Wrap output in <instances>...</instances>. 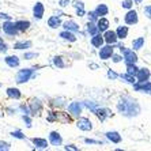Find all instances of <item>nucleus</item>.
<instances>
[{
    "label": "nucleus",
    "instance_id": "nucleus-1",
    "mask_svg": "<svg viewBox=\"0 0 151 151\" xmlns=\"http://www.w3.org/2000/svg\"><path fill=\"white\" fill-rule=\"evenodd\" d=\"M116 109L121 116L127 117V119H134L137 117L142 112L140 104L137 102V99H135L131 95H123L120 97V99L116 104Z\"/></svg>",
    "mask_w": 151,
    "mask_h": 151
},
{
    "label": "nucleus",
    "instance_id": "nucleus-2",
    "mask_svg": "<svg viewBox=\"0 0 151 151\" xmlns=\"http://www.w3.org/2000/svg\"><path fill=\"white\" fill-rule=\"evenodd\" d=\"M35 78H37V74H35V70L33 67L21 68L15 75V82H17V84H25L29 81L35 79Z\"/></svg>",
    "mask_w": 151,
    "mask_h": 151
},
{
    "label": "nucleus",
    "instance_id": "nucleus-3",
    "mask_svg": "<svg viewBox=\"0 0 151 151\" xmlns=\"http://www.w3.org/2000/svg\"><path fill=\"white\" fill-rule=\"evenodd\" d=\"M26 104H27V106H29L30 116L32 117L40 116L42 113V110H44V104H42V101L40 98H37V97H32Z\"/></svg>",
    "mask_w": 151,
    "mask_h": 151
},
{
    "label": "nucleus",
    "instance_id": "nucleus-4",
    "mask_svg": "<svg viewBox=\"0 0 151 151\" xmlns=\"http://www.w3.org/2000/svg\"><path fill=\"white\" fill-rule=\"evenodd\" d=\"M120 53L123 55V61L125 64H137V55L134 49H128L125 46H120Z\"/></svg>",
    "mask_w": 151,
    "mask_h": 151
},
{
    "label": "nucleus",
    "instance_id": "nucleus-5",
    "mask_svg": "<svg viewBox=\"0 0 151 151\" xmlns=\"http://www.w3.org/2000/svg\"><path fill=\"white\" fill-rule=\"evenodd\" d=\"M0 29H1V32L7 35V37H11V38H14V37H17V35L19 34L17 26H15V22L12 21V19H10V21H3Z\"/></svg>",
    "mask_w": 151,
    "mask_h": 151
},
{
    "label": "nucleus",
    "instance_id": "nucleus-6",
    "mask_svg": "<svg viewBox=\"0 0 151 151\" xmlns=\"http://www.w3.org/2000/svg\"><path fill=\"white\" fill-rule=\"evenodd\" d=\"M65 108H67L68 114H70L72 119H78L79 116H82V112H83V109H84L81 101H72V102H70Z\"/></svg>",
    "mask_w": 151,
    "mask_h": 151
},
{
    "label": "nucleus",
    "instance_id": "nucleus-7",
    "mask_svg": "<svg viewBox=\"0 0 151 151\" xmlns=\"http://www.w3.org/2000/svg\"><path fill=\"white\" fill-rule=\"evenodd\" d=\"M75 125H76L81 131H83V132H90V131H93V128H94L91 120L88 119V117H82V116H79L76 119Z\"/></svg>",
    "mask_w": 151,
    "mask_h": 151
},
{
    "label": "nucleus",
    "instance_id": "nucleus-8",
    "mask_svg": "<svg viewBox=\"0 0 151 151\" xmlns=\"http://www.w3.org/2000/svg\"><path fill=\"white\" fill-rule=\"evenodd\" d=\"M93 114H95V117L101 121V123H104V121H106V120L109 119V117L113 116V112L109 109V108H104V106H98L97 109L93 112Z\"/></svg>",
    "mask_w": 151,
    "mask_h": 151
},
{
    "label": "nucleus",
    "instance_id": "nucleus-9",
    "mask_svg": "<svg viewBox=\"0 0 151 151\" xmlns=\"http://www.w3.org/2000/svg\"><path fill=\"white\" fill-rule=\"evenodd\" d=\"M124 22H125L127 26H135V25H137V22H139V15H137V11L134 10V8L127 10V14L124 15Z\"/></svg>",
    "mask_w": 151,
    "mask_h": 151
},
{
    "label": "nucleus",
    "instance_id": "nucleus-10",
    "mask_svg": "<svg viewBox=\"0 0 151 151\" xmlns=\"http://www.w3.org/2000/svg\"><path fill=\"white\" fill-rule=\"evenodd\" d=\"M113 52H114V46L109 45V44H104L98 50V56L101 60L106 61V60H110V56L113 55Z\"/></svg>",
    "mask_w": 151,
    "mask_h": 151
},
{
    "label": "nucleus",
    "instance_id": "nucleus-11",
    "mask_svg": "<svg viewBox=\"0 0 151 151\" xmlns=\"http://www.w3.org/2000/svg\"><path fill=\"white\" fill-rule=\"evenodd\" d=\"M48 142H49V144L53 146V147L63 146V137H61L60 132H57V131H50L49 135H48Z\"/></svg>",
    "mask_w": 151,
    "mask_h": 151
},
{
    "label": "nucleus",
    "instance_id": "nucleus-12",
    "mask_svg": "<svg viewBox=\"0 0 151 151\" xmlns=\"http://www.w3.org/2000/svg\"><path fill=\"white\" fill-rule=\"evenodd\" d=\"M134 90L137 93H144V94H151V81L146 82H136L132 84Z\"/></svg>",
    "mask_w": 151,
    "mask_h": 151
},
{
    "label": "nucleus",
    "instance_id": "nucleus-13",
    "mask_svg": "<svg viewBox=\"0 0 151 151\" xmlns=\"http://www.w3.org/2000/svg\"><path fill=\"white\" fill-rule=\"evenodd\" d=\"M45 15V6L41 3V1H37V3L33 6V18L35 21H41Z\"/></svg>",
    "mask_w": 151,
    "mask_h": 151
},
{
    "label": "nucleus",
    "instance_id": "nucleus-14",
    "mask_svg": "<svg viewBox=\"0 0 151 151\" xmlns=\"http://www.w3.org/2000/svg\"><path fill=\"white\" fill-rule=\"evenodd\" d=\"M102 37H104L105 44H109V45H114V44L119 41V38H117V35H116V32H114V30H110V29H108V30H105V32L102 33Z\"/></svg>",
    "mask_w": 151,
    "mask_h": 151
},
{
    "label": "nucleus",
    "instance_id": "nucleus-15",
    "mask_svg": "<svg viewBox=\"0 0 151 151\" xmlns=\"http://www.w3.org/2000/svg\"><path fill=\"white\" fill-rule=\"evenodd\" d=\"M49 106L52 109H64L67 106V99L63 98V97H56V98H52L49 101Z\"/></svg>",
    "mask_w": 151,
    "mask_h": 151
},
{
    "label": "nucleus",
    "instance_id": "nucleus-16",
    "mask_svg": "<svg viewBox=\"0 0 151 151\" xmlns=\"http://www.w3.org/2000/svg\"><path fill=\"white\" fill-rule=\"evenodd\" d=\"M150 76H151V71L148 70L147 67H143V68H139L135 75L136 78V82H146V81H150Z\"/></svg>",
    "mask_w": 151,
    "mask_h": 151
},
{
    "label": "nucleus",
    "instance_id": "nucleus-17",
    "mask_svg": "<svg viewBox=\"0 0 151 151\" xmlns=\"http://www.w3.org/2000/svg\"><path fill=\"white\" fill-rule=\"evenodd\" d=\"M105 137H106V140L113 144H120L121 140H123L120 132H117V131H108V132H105Z\"/></svg>",
    "mask_w": 151,
    "mask_h": 151
},
{
    "label": "nucleus",
    "instance_id": "nucleus-18",
    "mask_svg": "<svg viewBox=\"0 0 151 151\" xmlns=\"http://www.w3.org/2000/svg\"><path fill=\"white\" fill-rule=\"evenodd\" d=\"M61 27H63L64 30H70V32H72V33H81V26L78 25L75 21H72V19L64 21L63 23H61Z\"/></svg>",
    "mask_w": 151,
    "mask_h": 151
},
{
    "label": "nucleus",
    "instance_id": "nucleus-19",
    "mask_svg": "<svg viewBox=\"0 0 151 151\" xmlns=\"http://www.w3.org/2000/svg\"><path fill=\"white\" fill-rule=\"evenodd\" d=\"M30 142H32V144L37 150H45V148L49 147V142L46 139H44V137H32Z\"/></svg>",
    "mask_w": 151,
    "mask_h": 151
},
{
    "label": "nucleus",
    "instance_id": "nucleus-20",
    "mask_svg": "<svg viewBox=\"0 0 151 151\" xmlns=\"http://www.w3.org/2000/svg\"><path fill=\"white\" fill-rule=\"evenodd\" d=\"M4 63L7 64V67L10 68H18L21 65V59L17 55H7L4 57Z\"/></svg>",
    "mask_w": 151,
    "mask_h": 151
},
{
    "label": "nucleus",
    "instance_id": "nucleus-21",
    "mask_svg": "<svg viewBox=\"0 0 151 151\" xmlns=\"http://www.w3.org/2000/svg\"><path fill=\"white\" fill-rule=\"evenodd\" d=\"M15 26H17L19 33H26L32 27V22L27 19H19V21H15Z\"/></svg>",
    "mask_w": 151,
    "mask_h": 151
},
{
    "label": "nucleus",
    "instance_id": "nucleus-22",
    "mask_svg": "<svg viewBox=\"0 0 151 151\" xmlns=\"http://www.w3.org/2000/svg\"><path fill=\"white\" fill-rule=\"evenodd\" d=\"M95 25H97V27H98L99 33H104L105 30L110 29V22L106 17H99L98 19H97V22H95Z\"/></svg>",
    "mask_w": 151,
    "mask_h": 151
},
{
    "label": "nucleus",
    "instance_id": "nucleus-23",
    "mask_svg": "<svg viewBox=\"0 0 151 151\" xmlns=\"http://www.w3.org/2000/svg\"><path fill=\"white\" fill-rule=\"evenodd\" d=\"M6 94L10 99H14V101H19L22 98V91L18 87H7L6 90Z\"/></svg>",
    "mask_w": 151,
    "mask_h": 151
},
{
    "label": "nucleus",
    "instance_id": "nucleus-24",
    "mask_svg": "<svg viewBox=\"0 0 151 151\" xmlns=\"http://www.w3.org/2000/svg\"><path fill=\"white\" fill-rule=\"evenodd\" d=\"M59 37L67 42H76V40H78L76 33H72L70 30H64V29H63V32H60Z\"/></svg>",
    "mask_w": 151,
    "mask_h": 151
},
{
    "label": "nucleus",
    "instance_id": "nucleus-25",
    "mask_svg": "<svg viewBox=\"0 0 151 151\" xmlns=\"http://www.w3.org/2000/svg\"><path fill=\"white\" fill-rule=\"evenodd\" d=\"M90 44H91V46H94V48H97V49H99L104 44H105V41H104V37H102V33H97V34L91 35V38H90Z\"/></svg>",
    "mask_w": 151,
    "mask_h": 151
},
{
    "label": "nucleus",
    "instance_id": "nucleus-26",
    "mask_svg": "<svg viewBox=\"0 0 151 151\" xmlns=\"http://www.w3.org/2000/svg\"><path fill=\"white\" fill-rule=\"evenodd\" d=\"M33 46V42L29 40H21V41L14 42V49L17 50H29Z\"/></svg>",
    "mask_w": 151,
    "mask_h": 151
},
{
    "label": "nucleus",
    "instance_id": "nucleus-27",
    "mask_svg": "<svg viewBox=\"0 0 151 151\" xmlns=\"http://www.w3.org/2000/svg\"><path fill=\"white\" fill-rule=\"evenodd\" d=\"M116 32V35H117V38L120 40H125L127 37H128V34H129V27L127 25H120L117 26V29L114 30Z\"/></svg>",
    "mask_w": 151,
    "mask_h": 151
},
{
    "label": "nucleus",
    "instance_id": "nucleus-28",
    "mask_svg": "<svg viewBox=\"0 0 151 151\" xmlns=\"http://www.w3.org/2000/svg\"><path fill=\"white\" fill-rule=\"evenodd\" d=\"M48 26H49L50 29H59V27H61V23H63V21H61V18L60 17H57V15H55L53 14L52 17H49L48 18Z\"/></svg>",
    "mask_w": 151,
    "mask_h": 151
},
{
    "label": "nucleus",
    "instance_id": "nucleus-29",
    "mask_svg": "<svg viewBox=\"0 0 151 151\" xmlns=\"http://www.w3.org/2000/svg\"><path fill=\"white\" fill-rule=\"evenodd\" d=\"M94 12L98 15V18L99 17H106V15L109 14V7H108L105 3H101V4H98V6L95 7Z\"/></svg>",
    "mask_w": 151,
    "mask_h": 151
},
{
    "label": "nucleus",
    "instance_id": "nucleus-30",
    "mask_svg": "<svg viewBox=\"0 0 151 151\" xmlns=\"http://www.w3.org/2000/svg\"><path fill=\"white\" fill-rule=\"evenodd\" d=\"M57 121L63 124H68L72 121V117L68 114V112H63V110L60 109L59 113H57Z\"/></svg>",
    "mask_w": 151,
    "mask_h": 151
},
{
    "label": "nucleus",
    "instance_id": "nucleus-31",
    "mask_svg": "<svg viewBox=\"0 0 151 151\" xmlns=\"http://www.w3.org/2000/svg\"><path fill=\"white\" fill-rule=\"evenodd\" d=\"M84 27H86V34H88L90 37L98 33V27H97V25H95V22L87 21V23H86V26H84Z\"/></svg>",
    "mask_w": 151,
    "mask_h": 151
},
{
    "label": "nucleus",
    "instance_id": "nucleus-32",
    "mask_svg": "<svg viewBox=\"0 0 151 151\" xmlns=\"http://www.w3.org/2000/svg\"><path fill=\"white\" fill-rule=\"evenodd\" d=\"M82 105H83V108L88 109L90 112L93 113L99 106V104L98 102H95V101H91V99H84V101H82Z\"/></svg>",
    "mask_w": 151,
    "mask_h": 151
},
{
    "label": "nucleus",
    "instance_id": "nucleus-33",
    "mask_svg": "<svg viewBox=\"0 0 151 151\" xmlns=\"http://www.w3.org/2000/svg\"><path fill=\"white\" fill-rule=\"evenodd\" d=\"M119 79H121L123 82H125V83L128 84H134L136 83V78L134 76V75H129V74H127V72H121V74H119Z\"/></svg>",
    "mask_w": 151,
    "mask_h": 151
},
{
    "label": "nucleus",
    "instance_id": "nucleus-34",
    "mask_svg": "<svg viewBox=\"0 0 151 151\" xmlns=\"http://www.w3.org/2000/svg\"><path fill=\"white\" fill-rule=\"evenodd\" d=\"M52 65L55 68H64L65 67V61L63 56H53L52 57Z\"/></svg>",
    "mask_w": 151,
    "mask_h": 151
},
{
    "label": "nucleus",
    "instance_id": "nucleus-35",
    "mask_svg": "<svg viewBox=\"0 0 151 151\" xmlns=\"http://www.w3.org/2000/svg\"><path fill=\"white\" fill-rule=\"evenodd\" d=\"M143 46H144V37H137L136 40L132 41V48H131V49H134L135 52H137V50H140Z\"/></svg>",
    "mask_w": 151,
    "mask_h": 151
},
{
    "label": "nucleus",
    "instance_id": "nucleus-36",
    "mask_svg": "<svg viewBox=\"0 0 151 151\" xmlns=\"http://www.w3.org/2000/svg\"><path fill=\"white\" fill-rule=\"evenodd\" d=\"M57 113L59 109H50L46 112V121L48 123H56L57 121Z\"/></svg>",
    "mask_w": 151,
    "mask_h": 151
},
{
    "label": "nucleus",
    "instance_id": "nucleus-37",
    "mask_svg": "<svg viewBox=\"0 0 151 151\" xmlns=\"http://www.w3.org/2000/svg\"><path fill=\"white\" fill-rule=\"evenodd\" d=\"M137 70H139V67H137L136 64H125V72L129 75H136Z\"/></svg>",
    "mask_w": 151,
    "mask_h": 151
},
{
    "label": "nucleus",
    "instance_id": "nucleus-38",
    "mask_svg": "<svg viewBox=\"0 0 151 151\" xmlns=\"http://www.w3.org/2000/svg\"><path fill=\"white\" fill-rule=\"evenodd\" d=\"M10 135L14 139H18V140H25L26 139V135L22 132L21 129H15V131H12V132H10Z\"/></svg>",
    "mask_w": 151,
    "mask_h": 151
},
{
    "label": "nucleus",
    "instance_id": "nucleus-39",
    "mask_svg": "<svg viewBox=\"0 0 151 151\" xmlns=\"http://www.w3.org/2000/svg\"><path fill=\"white\" fill-rule=\"evenodd\" d=\"M40 55L37 52H27V50H23V56H22V59H25V60H34L37 59Z\"/></svg>",
    "mask_w": 151,
    "mask_h": 151
},
{
    "label": "nucleus",
    "instance_id": "nucleus-40",
    "mask_svg": "<svg viewBox=\"0 0 151 151\" xmlns=\"http://www.w3.org/2000/svg\"><path fill=\"white\" fill-rule=\"evenodd\" d=\"M17 109H18V112L22 113V114H30L29 106H27V104H25V102H22V104H19Z\"/></svg>",
    "mask_w": 151,
    "mask_h": 151
},
{
    "label": "nucleus",
    "instance_id": "nucleus-41",
    "mask_svg": "<svg viewBox=\"0 0 151 151\" xmlns=\"http://www.w3.org/2000/svg\"><path fill=\"white\" fill-rule=\"evenodd\" d=\"M110 60H112V63H114V64L123 63V55H121V53L113 52V55L110 56Z\"/></svg>",
    "mask_w": 151,
    "mask_h": 151
},
{
    "label": "nucleus",
    "instance_id": "nucleus-42",
    "mask_svg": "<svg viewBox=\"0 0 151 151\" xmlns=\"http://www.w3.org/2000/svg\"><path fill=\"white\" fill-rule=\"evenodd\" d=\"M22 120H23V123L27 128H32L33 127V117L30 114H22Z\"/></svg>",
    "mask_w": 151,
    "mask_h": 151
},
{
    "label": "nucleus",
    "instance_id": "nucleus-43",
    "mask_svg": "<svg viewBox=\"0 0 151 151\" xmlns=\"http://www.w3.org/2000/svg\"><path fill=\"white\" fill-rule=\"evenodd\" d=\"M106 76H108V79H109V81H117V79H119V74H117L114 70H112V68H110V70H108Z\"/></svg>",
    "mask_w": 151,
    "mask_h": 151
},
{
    "label": "nucleus",
    "instance_id": "nucleus-44",
    "mask_svg": "<svg viewBox=\"0 0 151 151\" xmlns=\"http://www.w3.org/2000/svg\"><path fill=\"white\" fill-rule=\"evenodd\" d=\"M8 49H10V48H8V44L4 41V38L0 35V53H7Z\"/></svg>",
    "mask_w": 151,
    "mask_h": 151
},
{
    "label": "nucleus",
    "instance_id": "nucleus-45",
    "mask_svg": "<svg viewBox=\"0 0 151 151\" xmlns=\"http://www.w3.org/2000/svg\"><path fill=\"white\" fill-rule=\"evenodd\" d=\"M120 6H121V8H124V10H129V8H134V0H123Z\"/></svg>",
    "mask_w": 151,
    "mask_h": 151
},
{
    "label": "nucleus",
    "instance_id": "nucleus-46",
    "mask_svg": "<svg viewBox=\"0 0 151 151\" xmlns=\"http://www.w3.org/2000/svg\"><path fill=\"white\" fill-rule=\"evenodd\" d=\"M86 17H87V21H90V22H97V19H98V15L95 14L94 11L86 12Z\"/></svg>",
    "mask_w": 151,
    "mask_h": 151
},
{
    "label": "nucleus",
    "instance_id": "nucleus-47",
    "mask_svg": "<svg viewBox=\"0 0 151 151\" xmlns=\"http://www.w3.org/2000/svg\"><path fill=\"white\" fill-rule=\"evenodd\" d=\"M71 6L74 8H84V1H82V0H71Z\"/></svg>",
    "mask_w": 151,
    "mask_h": 151
},
{
    "label": "nucleus",
    "instance_id": "nucleus-48",
    "mask_svg": "<svg viewBox=\"0 0 151 151\" xmlns=\"http://www.w3.org/2000/svg\"><path fill=\"white\" fill-rule=\"evenodd\" d=\"M11 150V144L6 140H0V151H8Z\"/></svg>",
    "mask_w": 151,
    "mask_h": 151
},
{
    "label": "nucleus",
    "instance_id": "nucleus-49",
    "mask_svg": "<svg viewBox=\"0 0 151 151\" xmlns=\"http://www.w3.org/2000/svg\"><path fill=\"white\" fill-rule=\"evenodd\" d=\"M84 144H104L105 142H101V140H95V139H90V137H86V139H83Z\"/></svg>",
    "mask_w": 151,
    "mask_h": 151
},
{
    "label": "nucleus",
    "instance_id": "nucleus-50",
    "mask_svg": "<svg viewBox=\"0 0 151 151\" xmlns=\"http://www.w3.org/2000/svg\"><path fill=\"white\" fill-rule=\"evenodd\" d=\"M17 112H18V109H17V108H14V106H7V108H6V113H7V114H10V116L17 114Z\"/></svg>",
    "mask_w": 151,
    "mask_h": 151
},
{
    "label": "nucleus",
    "instance_id": "nucleus-51",
    "mask_svg": "<svg viewBox=\"0 0 151 151\" xmlns=\"http://www.w3.org/2000/svg\"><path fill=\"white\" fill-rule=\"evenodd\" d=\"M63 148L65 151H78V150H79V147H78V146H75V144H65Z\"/></svg>",
    "mask_w": 151,
    "mask_h": 151
},
{
    "label": "nucleus",
    "instance_id": "nucleus-52",
    "mask_svg": "<svg viewBox=\"0 0 151 151\" xmlns=\"http://www.w3.org/2000/svg\"><path fill=\"white\" fill-rule=\"evenodd\" d=\"M71 6V0H59V7L60 8H65Z\"/></svg>",
    "mask_w": 151,
    "mask_h": 151
},
{
    "label": "nucleus",
    "instance_id": "nucleus-53",
    "mask_svg": "<svg viewBox=\"0 0 151 151\" xmlns=\"http://www.w3.org/2000/svg\"><path fill=\"white\" fill-rule=\"evenodd\" d=\"M11 19V15H8L7 12H3V11H0V21H10Z\"/></svg>",
    "mask_w": 151,
    "mask_h": 151
},
{
    "label": "nucleus",
    "instance_id": "nucleus-54",
    "mask_svg": "<svg viewBox=\"0 0 151 151\" xmlns=\"http://www.w3.org/2000/svg\"><path fill=\"white\" fill-rule=\"evenodd\" d=\"M75 15H76V17H84V15H86V10H84V8H75Z\"/></svg>",
    "mask_w": 151,
    "mask_h": 151
},
{
    "label": "nucleus",
    "instance_id": "nucleus-55",
    "mask_svg": "<svg viewBox=\"0 0 151 151\" xmlns=\"http://www.w3.org/2000/svg\"><path fill=\"white\" fill-rule=\"evenodd\" d=\"M144 14H146L147 18L151 19V6H146V7H144Z\"/></svg>",
    "mask_w": 151,
    "mask_h": 151
},
{
    "label": "nucleus",
    "instance_id": "nucleus-56",
    "mask_svg": "<svg viewBox=\"0 0 151 151\" xmlns=\"http://www.w3.org/2000/svg\"><path fill=\"white\" fill-rule=\"evenodd\" d=\"M55 15H57V17H60V18H61V17H64V15H65V14H64V12H63V11H61V10H56V11H55Z\"/></svg>",
    "mask_w": 151,
    "mask_h": 151
},
{
    "label": "nucleus",
    "instance_id": "nucleus-57",
    "mask_svg": "<svg viewBox=\"0 0 151 151\" xmlns=\"http://www.w3.org/2000/svg\"><path fill=\"white\" fill-rule=\"evenodd\" d=\"M98 68H99L98 64H95V63H91V64H90V70H98Z\"/></svg>",
    "mask_w": 151,
    "mask_h": 151
},
{
    "label": "nucleus",
    "instance_id": "nucleus-58",
    "mask_svg": "<svg viewBox=\"0 0 151 151\" xmlns=\"http://www.w3.org/2000/svg\"><path fill=\"white\" fill-rule=\"evenodd\" d=\"M143 0H134V4H142Z\"/></svg>",
    "mask_w": 151,
    "mask_h": 151
},
{
    "label": "nucleus",
    "instance_id": "nucleus-59",
    "mask_svg": "<svg viewBox=\"0 0 151 151\" xmlns=\"http://www.w3.org/2000/svg\"><path fill=\"white\" fill-rule=\"evenodd\" d=\"M0 87H1V83H0Z\"/></svg>",
    "mask_w": 151,
    "mask_h": 151
},
{
    "label": "nucleus",
    "instance_id": "nucleus-60",
    "mask_svg": "<svg viewBox=\"0 0 151 151\" xmlns=\"http://www.w3.org/2000/svg\"><path fill=\"white\" fill-rule=\"evenodd\" d=\"M150 81H151V76H150Z\"/></svg>",
    "mask_w": 151,
    "mask_h": 151
}]
</instances>
